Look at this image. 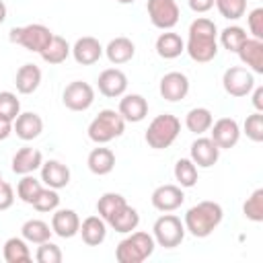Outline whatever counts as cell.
Returning <instances> with one entry per match:
<instances>
[{
	"mask_svg": "<svg viewBox=\"0 0 263 263\" xmlns=\"http://www.w3.org/2000/svg\"><path fill=\"white\" fill-rule=\"evenodd\" d=\"M216 35H218V29H216L214 21H210L205 16L195 18L189 25V37H187V43H185V51L189 53V58L193 62H199V64L212 62L218 53Z\"/></svg>",
	"mask_w": 263,
	"mask_h": 263,
	"instance_id": "6da1fadb",
	"label": "cell"
},
{
	"mask_svg": "<svg viewBox=\"0 0 263 263\" xmlns=\"http://www.w3.org/2000/svg\"><path fill=\"white\" fill-rule=\"evenodd\" d=\"M224 218V210L220 203L216 201H199L197 205L189 208L185 214V230L195 236V238H205L210 236L222 222Z\"/></svg>",
	"mask_w": 263,
	"mask_h": 263,
	"instance_id": "7a4b0ae2",
	"label": "cell"
},
{
	"mask_svg": "<svg viewBox=\"0 0 263 263\" xmlns=\"http://www.w3.org/2000/svg\"><path fill=\"white\" fill-rule=\"evenodd\" d=\"M154 236L148 232H129L117 249H115V259L119 263H142L154 253Z\"/></svg>",
	"mask_w": 263,
	"mask_h": 263,
	"instance_id": "3957f363",
	"label": "cell"
},
{
	"mask_svg": "<svg viewBox=\"0 0 263 263\" xmlns=\"http://www.w3.org/2000/svg\"><path fill=\"white\" fill-rule=\"evenodd\" d=\"M179 132H181V121H179V117H175V115H171V113H162V115H156V117L150 121V125H148L144 138H146V144H148L150 148H154V150H164V148H168V146L177 140Z\"/></svg>",
	"mask_w": 263,
	"mask_h": 263,
	"instance_id": "277c9868",
	"label": "cell"
},
{
	"mask_svg": "<svg viewBox=\"0 0 263 263\" xmlns=\"http://www.w3.org/2000/svg\"><path fill=\"white\" fill-rule=\"evenodd\" d=\"M125 129V119L115 109H103L90 123H88V138L95 144H107L119 138Z\"/></svg>",
	"mask_w": 263,
	"mask_h": 263,
	"instance_id": "5b68a950",
	"label": "cell"
},
{
	"mask_svg": "<svg viewBox=\"0 0 263 263\" xmlns=\"http://www.w3.org/2000/svg\"><path fill=\"white\" fill-rule=\"evenodd\" d=\"M51 37H53V33L49 31V27L39 25V23L14 27V29H10V35H8V39L12 43L23 45L27 51H35V53H41L47 47V43L51 41Z\"/></svg>",
	"mask_w": 263,
	"mask_h": 263,
	"instance_id": "8992f818",
	"label": "cell"
},
{
	"mask_svg": "<svg viewBox=\"0 0 263 263\" xmlns=\"http://www.w3.org/2000/svg\"><path fill=\"white\" fill-rule=\"evenodd\" d=\"M154 242L164 249H175L185 238V224L175 214H162L152 226Z\"/></svg>",
	"mask_w": 263,
	"mask_h": 263,
	"instance_id": "52a82bcc",
	"label": "cell"
},
{
	"mask_svg": "<svg viewBox=\"0 0 263 263\" xmlns=\"http://www.w3.org/2000/svg\"><path fill=\"white\" fill-rule=\"evenodd\" d=\"M146 10L156 29L171 31L179 23V6L175 0H148Z\"/></svg>",
	"mask_w": 263,
	"mask_h": 263,
	"instance_id": "ba28073f",
	"label": "cell"
},
{
	"mask_svg": "<svg viewBox=\"0 0 263 263\" xmlns=\"http://www.w3.org/2000/svg\"><path fill=\"white\" fill-rule=\"evenodd\" d=\"M222 84L230 97H247L255 86V76L245 66H230L222 76Z\"/></svg>",
	"mask_w": 263,
	"mask_h": 263,
	"instance_id": "9c48e42d",
	"label": "cell"
},
{
	"mask_svg": "<svg viewBox=\"0 0 263 263\" xmlns=\"http://www.w3.org/2000/svg\"><path fill=\"white\" fill-rule=\"evenodd\" d=\"M62 101L70 111H86L95 103V88L88 82L74 80L64 88Z\"/></svg>",
	"mask_w": 263,
	"mask_h": 263,
	"instance_id": "30bf717a",
	"label": "cell"
},
{
	"mask_svg": "<svg viewBox=\"0 0 263 263\" xmlns=\"http://www.w3.org/2000/svg\"><path fill=\"white\" fill-rule=\"evenodd\" d=\"M212 142L220 148V150H228L234 148L240 140V127L236 123V119L232 117H222L216 123H212Z\"/></svg>",
	"mask_w": 263,
	"mask_h": 263,
	"instance_id": "8fae6325",
	"label": "cell"
},
{
	"mask_svg": "<svg viewBox=\"0 0 263 263\" xmlns=\"http://www.w3.org/2000/svg\"><path fill=\"white\" fill-rule=\"evenodd\" d=\"M160 97L164 101H171V103H177L181 99L187 97L189 92V78L183 74V72H168L160 78Z\"/></svg>",
	"mask_w": 263,
	"mask_h": 263,
	"instance_id": "7c38bea8",
	"label": "cell"
},
{
	"mask_svg": "<svg viewBox=\"0 0 263 263\" xmlns=\"http://www.w3.org/2000/svg\"><path fill=\"white\" fill-rule=\"evenodd\" d=\"M150 199L158 212H175L177 208L183 205L185 195H183V189L179 185H160L152 191Z\"/></svg>",
	"mask_w": 263,
	"mask_h": 263,
	"instance_id": "4fadbf2b",
	"label": "cell"
},
{
	"mask_svg": "<svg viewBox=\"0 0 263 263\" xmlns=\"http://www.w3.org/2000/svg\"><path fill=\"white\" fill-rule=\"evenodd\" d=\"M97 84H99V92L109 99L123 97V92L127 88V76L119 68H107L99 74Z\"/></svg>",
	"mask_w": 263,
	"mask_h": 263,
	"instance_id": "5bb4252c",
	"label": "cell"
},
{
	"mask_svg": "<svg viewBox=\"0 0 263 263\" xmlns=\"http://www.w3.org/2000/svg\"><path fill=\"white\" fill-rule=\"evenodd\" d=\"M72 55H74V60L78 62V64H82V66H92V64H97L99 60H101V55H103V45L99 43V39H95V37H80L74 45H72Z\"/></svg>",
	"mask_w": 263,
	"mask_h": 263,
	"instance_id": "9a60e30c",
	"label": "cell"
},
{
	"mask_svg": "<svg viewBox=\"0 0 263 263\" xmlns=\"http://www.w3.org/2000/svg\"><path fill=\"white\" fill-rule=\"evenodd\" d=\"M12 132L25 140V142H31L35 138H39V134L43 132V119L33 113V111H25V113H18V117L12 121Z\"/></svg>",
	"mask_w": 263,
	"mask_h": 263,
	"instance_id": "2e32d148",
	"label": "cell"
},
{
	"mask_svg": "<svg viewBox=\"0 0 263 263\" xmlns=\"http://www.w3.org/2000/svg\"><path fill=\"white\" fill-rule=\"evenodd\" d=\"M218 158H220V148L212 142V138H197L191 144V160L195 162V166L210 168L218 162Z\"/></svg>",
	"mask_w": 263,
	"mask_h": 263,
	"instance_id": "e0dca14e",
	"label": "cell"
},
{
	"mask_svg": "<svg viewBox=\"0 0 263 263\" xmlns=\"http://www.w3.org/2000/svg\"><path fill=\"white\" fill-rule=\"evenodd\" d=\"M51 230L60 238H72L80 230V218L74 210H55L51 216Z\"/></svg>",
	"mask_w": 263,
	"mask_h": 263,
	"instance_id": "ac0fdd59",
	"label": "cell"
},
{
	"mask_svg": "<svg viewBox=\"0 0 263 263\" xmlns=\"http://www.w3.org/2000/svg\"><path fill=\"white\" fill-rule=\"evenodd\" d=\"M240 62L255 74H263V41L261 39H255V37H249L240 49L236 51Z\"/></svg>",
	"mask_w": 263,
	"mask_h": 263,
	"instance_id": "d6986e66",
	"label": "cell"
},
{
	"mask_svg": "<svg viewBox=\"0 0 263 263\" xmlns=\"http://www.w3.org/2000/svg\"><path fill=\"white\" fill-rule=\"evenodd\" d=\"M41 183L51 189H62L70 183V168L60 160H47L41 164Z\"/></svg>",
	"mask_w": 263,
	"mask_h": 263,
	"instance_id": "ffe728a7",
	"label": "cell"
},
{
	"mask_svg": "<svg viewBox=\"0 0 263 263\" xmlns=\"http://www.w3.org/2000/svg\"><path fill=\"white\" fill-rule=\"evenodd\" d=\"M41 164H43L41 152L31 146L16 150V154L12 156V173H16V175H31L33 171L41 168Z\"/></svg>",
	"mask_w": 263,
	"mask_h": 263,
	"instance_id": "44dd1931",
	"label": "cell"
},
{
	"mask_svg": "<svg viewBox=\"0 0 263 263\" xmlns=\"http://www.w3.org/2000/svg\"><path fill=\"white\" fill-rule=\"evenodd\" d=\"M117 111L125 121L138 123L148 115V101L142 95H123Z\"/></svg>",
	"mask_w": 263,
	"mask_h": 263,
	"instance_id": "7402d4cb",
	"label": "cell"
},
{
	"mask_svg": "<svg viewBox=\"0 0 263 263\" xmlns=\"http://www.w3.org/2000/svg\"><path fill=\"white\" fill-rule=\"evenodd\" d=\"M86 164H88V171L92 175H109L113 168H115V154L111 148H105V146H99V148H92L88 158H86Z\"/></svg>",
	"mask_w": 263,
	"mask_h": 263,
	"instance_id": "603a6c76",
	"label": "cell"
},
{
	"mask_svg": "<svg viewBox=\"0 0 263 263\" xmlns=\"http://www.w3.org/2000/svg\"><path fill=\"white\" fill-rule=\"evenodd\" d=\"M80 236L88 247H99L107 236V222L101 216H88L80 222Z\"/></svg>",
	"mask_w": 263,
	"mask_h": 263,
	"instance_id": "cb8c5ba5",
	"label": "cell"
},
{
	"mask_svg": "<svg viewBox=\"0 0 263 263\" xmlns=\"http://www.w3.org/2000/svg\"><path fill=\"white\" fill-rule=\"evenodd\" d=\"M103 51H105V55H107V60H109L111 64L119 66V64H125V62H129V60L134 58L136 45H134V41L127 39V37H115V39H111V41L107 43V47H105Z\"/></svg>",
	"mask_w": 263,
	"mask_h": 263,
	"instance_id": "d4e9b609",
	"label": "cell"
},
{
	"mask_svg": "<svg viewBox=\"0 0 263 263\" xmlns=\"http://www.w3.org/2000/svg\"><path fill=\"white\" fill-rule=\"evenodd\" d=\"M107 224H109L115 232L129 234L132 230L138 228V224H140V214H138L136 208H132V205L125 203V205H121V208L107 220Z\"/></svg>",
	"mask_w": 263,
	"mask_h": 263,
	"instance_id": "484cf974",
	"label": "cell"
},
{
	"mask_svg": "<svg viewBox=\"0 0 263 263\" xmlns=\"http://www.w3.org/2000/svg\"><path fill=\"white\" fill-rule=\"evenodd\" d=\"M14 84H16V90L21 95H31L39 88L41 84V70L35 66V64H23L18 70H16V76H14Z\"/></svg>",
	"mask_w": 263,
	"mask_h": 263,
	"instance_id": "4316f807",
	"label": "cell"
},
{
	"mask_svg": "<svg viewBox=\"0 0 263 263\" xmlns=\"http://www.w3.org/2000/svg\"><path fill=\"white\" fill-rule=\"evenodd\" d=\"M185 51V41L181 39L179 33L173 31H164L158 35L156 39V53L164 60H175Z\"/></svg>",
	"mask_w": 263,
	"mask_h": 263,
	"instance_id": "83f0119b",
	"label": "cell"
},
{
	"mask_svg": "<svg viewBox=\"0 0 263 263\" xmlns=\"http://www.w3.org/2000/svg\"><path fill=\"white\" fill-rule=\"evenodd\" d=\"M72 53V47H70V43L64 39V37H60V35H53L51 37V41L47 43V47L39 53L41 58H43V62H47V64H62V62H66V58Z\"/></svg>",
	"mask_w": 263,
	"mask_h": 263,
	"instance_id": "f1b7e54d",
	"label": "cell"
},
{
	"mask_svg": "<svg viewBox=\"0 0 263 263\" xmlns=\"http://www.w3.org/2000/svg\"><path fill=\"white\" fill-rule=\"evenodd\" d=\"M21 234H23V238H25L27 242H33V245H41V242L49 240V236L53 234V230H51V226H49L47 222L33 218V220H27V222L23 224V228H21Z\"/></svg>",
	"mask_w": 263,
	"mask_h": 263,
	"instance_id": "f546056e",
	"label": "cell"
},
{
	"mask_svg": "<svg viewBox=\"0 0 263 263\" xmlns=\"http://www.w3.org/2000/svg\"><path fill=\"white\" fill-rule=\"evenodd\" d=\"M212 123H214V115H212V111L205 109V107H195V109H191V111L187 113V117H185L187 129L193 132V134H197V136H201L203 132H208V129L212 127Z\"/></svg>",
	"mask_w": 263,
	"mask_h": 263,
	"instance_id": "4dcf8cb0",
	"label": "cell"
},
{
	"mask_svg": "<svg viewBox=\"0 0 263 263\" xmlns=\"http://www.w3.org/2000/svg\"><path fill=\"white\" fill-rule=\"evenodd\" d=\"M4 261L6 263H27L31 261V251L25 238L12 236L4 242Z\"/></svg>",
	"mask_w": 263,
	"mask_h": 263,
	"instance_id": "1f68e13d",
	"label": "cell"
},
{
	"mask_svg": "<svg viewBox=\"0 0 263 263\" xmlns=\"http://www.w3.org/2000/svg\"><path fill=\"white\" fill-rule=\"evenodd\" d=\"M175 179L179 183V187H193L197 183V166L191 158H179L175 162Z\"/></svg>",
	"mask_w": 263,
	"mask_h": 263,
	"instance_id": "d6a6232c",
	"label": "cell"
},
{
	"mask_svg": "<svg viewBox=\"0 0 263 263\" xmlns=\"http://www.w3.org/2000/svg\"><path fill=\"white\" fill-rule=\"evenodd\" d=\"M247 39H249V37H247V31H245L242 27H238V25H230V27H226V29L220 33V43H222V47L228 49V51H232V53H236V51L240 49V45H242Z\"/></svg>",
	"mask_w": 263,
	"mask_h": 263,
	"instance_id": "836d02e7",
	"label": "cell"
},
{
	"mask_svg": "<svg viewBox=\"0 0 263 263\" xmlns=\"http://www.w3.org/2000/svg\"><path fill=\"white\" fill-rule=\"evenodd\" d=\"M127 201H125V197L121 195V193H103L101 197H99V201H97V212H99V216L107 222L121 205H125Z\"/></svg>",
	"mask_w": 263,
	"mask_h": 263,
	"instance_id": "e575fe53",
	"label": "cell"
},
{
	"mask_svg": "<svg viewBox=\"0 0 263 263\" xmlns=\"http://www.w3.org/2000/svg\"><path fill=\"white\" fill-rule=\"evenodd\" d=\"M41 189H43V185H41L39 179L31 177V175H23V179H21L18 185H16V195H18L21 201H25V203L31 205V203L35 201V197L39 195Z\"/></svg>",
	"mask_w": 263,
	"mask_h": 263,
	"instance_id": "d590c367",
	"label": "cell"
},
{
	"mask_svg": "<svg viewBox=\"0 0 263 263\" xmlns=\"http://www.w3.org/2000/svg\"><path fill=\"white\" fill-rule=\"evenodd\" d=\"M242 214L251 222H263V189H255L251 197H247L242 205Z\"/></svg>",
	"mask_w": 263,
	"mask_h": 263,
	"instance_id": "8d00e7d4",
	"label": "cell"
},
{
	"mask_svg": "<svg viewBox=\"0 0 263 263\" xmlns=\"http://www.w3.org/2000/svg\"><path fill=\"white\" fill-rule=\"evenodd\" d=\"M31 205H33L37 212H55V210H58V205H60V195H58V189L43 187Z\"/></svg>",
	"mask_w": 263,
	"mask_h": 263,
	"instance_id": "74e56055",
	"label": "cell"
},
{
	"mask_svg": "<svg viewBox=\"0 0 263 263\" xmlns=\"http://www.w3.org/2000/svg\"><path fill=\"white\" fill-rule=\"evenodd\" d=\"M18 113H21V101L16 99V95L10 90H2L0 92V117L14 121Z\"/></svg>",
	"mask_w": 263,
	"mask_h": 263,
	"instance_id": "f35d334b",
	"label": "cell"
},
{
	"mask_svg": "<svg viewBox=\"0 0 263 263\" xmlns=\"http://www.w3.org/2000/svg\"><path fill=\"white\" fill-rule=\"evenodd\" d=\"M218 12L228 21H238L247 12V0H216Z\"/></svg>",
	"mask_w": 263,
	"mask_h": 263,
	"instance_id": "ab89813d",
	"label": "cell"
},
{
	"mask_svg": "<svg viewBox=\"0 0 263 263\" xmlns=\"http://www.w3.org/2000/svg\"><path fill=\"white\" fill-rule=\"evenodd\" d=\"M245 134L253 142H263V113L255 111L245 119Z\"/></svg>",
	"mask_w": 263,
	"mask_h": 263,
	"instance_id": "60d3db41",
	"label": "cell"
},
{
	"mask_svg": "<svg viewBox=\"0 0 263 263\" xmlns=\"http://www.w3.org/2000/svg\"><path fill=\"white\" fill-rule=\"evenodd\" d=\"M35 259H37L39 263H62L64 255H62V249H60L58 245L45 240V242H41V245L37 247Z\"/></svg>",
	"mask_w": 263,
	"mask_h": 263,
	"instance_id": "b9f144b4",
	"label": "cell"
},
{
	"mask_svg": "<svg viewBox=\"0 0 263 263\" xmlns=\"http://www.w3.org/2000/svg\"><path fill=\"white\" fill-rule=\"evenodd\" d=\"M247 21H249V31L253 33V37L263 41V8L251 10L249 16H247Z\"/></svg>",
	"mask_w": 263,
	"mask_h": 263,
	"instance_id": "7bdbcfd3",
	"label": "cell"
},
{
	"mask_svg": "<svg viewBox=\"0 0 263 263\" xmlns=\"http://www.w3.org/2000/svg\"><path fill=\"white\" fill-rule=\"evenodd\" d=\"M12 203H14V189H12V185L6 183V181H0V212L8 210Z\"/></svg>",
	"mask_w": 263,
	"mask_h": 263,
	"instance_id": "ee69618b",
	"label": "cell"
},
{
	"mask_svg": "<svg viewBox=\"0 0 263 263\" xmlns=\"http://www.w3.org/2000/svg\"><path fill=\"white\" fill-rule=\"evenodd\" d=\"M187 2H189V8L193 12H208L216 4V0H187Z\"/></svg>",
	"mask_w": 263,
	"mask_h": 263,
	"instance_id": "f6af8a7d",
	"label": "cell"
},
{
	"mask_svg": "<svg viewBox=\"0 0 263 263\" xmlns=\"http://www.w3.org/2000/svg\"><path fill=\"white\" fill-rule=\"evenodd\" d=\"M253 105L257 111H263V86H253Z\"/></svg>",
	"mask_w": 263,
	"mask_h": 263,
	"instance_id": "bcb514c9",
	"label": "cell"
},
{
	"mask_svg": "<svg viewBox=\"0 0 263 263\" xmlns=\"http://www.w3.org/2000/svg\"><path fill=\"white\" fill-rule=\"evenodd\" d=\"M12 134V121L0 117V140H6Z\"/></svg>",
	"mask_w": 263,
	"mask_h": 263,
	"instance_id": "7dc6e473",
	"label": "cell"
},
{
	"mask_svg": "<svg viewBox=\"0 0 263 263\" xmlns=\"http://www.w3.org/2000/svg\"><path fill=\"white\" fill-rule=\"evenodd\" d=\"M6 21V4L0 0V25Z\"/></svg>",
	"mask_w": 263,
	"mask_h": 263,
	"instance_id": "c3c4849f",
	"label": "cell"
},
{
	"mask_svg": "<svg viewBox=\"0 0 263 263\" xmlns=\"http://www.w3.org/2000/svg\"><path fill=\"white\" fill-rule=\"evenodd\" d=\"M117 2H119V4H134L136 0H117Z\"/></svg>",
	"mask_w": 263,
	"mask_h": 263,
	"instance_id": "681fc988",
	"label": "cell"
},
{
	"mask_svg": "<svg viewBox=\"0 0 263 263\" xmlns=\"http://www.w3.org/2000/svg\"><path fill=\"white\" fill-rule=\"evenodd\" d=\"M0 181H2V173H0Z\"/></svg>",
	"mask_w": 263,
	"mask_h": 263,
	"instance_id": "f907efd6",
	"label": "cell"
}]
</instances>
